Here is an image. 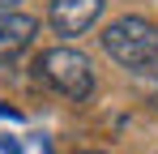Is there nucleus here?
<instances>
[{"instance_id": "f257e3e1", "label": "nucleus", "mask_w": 158, "mask_h": 154, "mask_svg": "<svg viewBox=\"0 0 158 154\" xmlns=\"http://www.w3.org/2000/svg\"><path fill=\"white\" fill-rule=\"evenodd\" d=\"M103 51L124 64V69H141L158 60V26L145 17H115L103 30Z\"/></svg>"}, {"instance_id": "f03ea898", "label": "nucleus", "mask_w": 158, "mask_h": 154, "mask_svg": "<svg viewBox=\"0 0 158 154\" xmlns=\"http://www.w3.org/2000/svg\"><path fill=\"white\" fill-rule=\"evenodd\" d=\"M39 77L52 86L56 94H64V99L81 103L90 90H94V64H90V56L77 47H52L39 56Z\"/></svg>"}, {"instance_id": "7ed1b4c3", "label": "nucleus", "mask_w": 158, "mask_h": 154, "mask_svg": "<svg viewBox=\"0 0 158 154\" xmlns=\"http://www.w3.org/2000/svg\"><path fill=\"white\" fill-rule=\"evenodd\" d=\"M103 13V0H52L47 4V22H52L56 34L73 39V34H85L90 26L98 22Z\"/></svg>"}, {"instance_id": "20e7f679", "label": "nucleus", "mask_w": 158, "mask_h": 154, "mask_svg": "<svg viewBox=\"0 0 158 154\" xmlns=\"http://www.w3.org/2000/svg\"><path fill=\"white\" fill-rule=\"evenodd\" d=\"M34 30L39 22L26 13H0V60H17L34 43Z\"/></svg>"}, {"instance_id": "39448f33", "label": "nucleus", "mask_w": 158, "mask_h": 154, "mask_svg": "<svg viewBox=\"0 0 158 154\" xmlns=\"http://www.w3.org/2000/svg\"><path fill=\"white\" fill-rule=\"evenodd\" d=\"M0 154H22V146H17L13 137H0Z\"/></svg>"}, {"instance_id": "423d86ee", "label": "nucleus", "mask_w": 158, "mask_h": 154, "mask_svg": "<svg viewBox=\"0 0 158 154\" xmlns=\"http://www.w3.org/2000/svg\"><path fill=\"white\" fill-rule=\"evenodd\" d=\"M17 116H22L17 107H9V103H0V120H17Z\"/></svg>"}, {"instance_id": "0eeeda50", "label": "nucleus", "mask_w": 158, "mask_h": 154, "mask_svg": "<svg viewBox=\"0 0 158 154\" xmlns=\"http://www.w3.org/2000/svg\"><path fill=\"white\" fill-rule=\"evenodd\" d=\"M13 4H17V0H0V9H13Z\"/></svg>"}, {"instance_id": "6e6552de", "label": "nucleus", "mask_w": 158, "mask_h": 154, "mask_svg": "<svg viewBox=\"0 0 158 154\" xmlns=\"http://www.w3.org/2000/svg\"><path fill=\"white\" fill-rule=\"evenodd\" d=\"M81 154H103V150H81Z\"/></svg>"}]
</instances>
